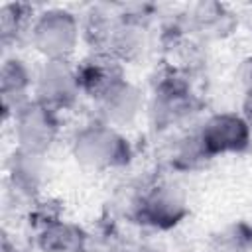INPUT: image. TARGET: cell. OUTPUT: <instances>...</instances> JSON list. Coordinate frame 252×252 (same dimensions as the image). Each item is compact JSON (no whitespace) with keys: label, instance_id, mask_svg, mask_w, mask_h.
Returning <instances> with one entry per match:
<instances>
[{"label":"cell","instance_id":"9","mask_svg":"<svg viewBox=\"0 0 252 252\" xmlns=\"http://www.w3.org/2000/svg\"><path fill=\"white\" fill-rule=\"evenodd\" d=\"M35 85L33 73L22 59H8L2 65V75H0V89H2V106L6 114L12 112V116L26 106L30 87Z\"/></svg>","mask_w":252,"mask_h":252},{"label":"cell","instance_id":"8","mask_svg":"<svg viewBox=\"0 0 252 252\" xmlns=\"http://www.w3.org/2000/svg\"><path fill=\"white\" fill-rule=\"evenodd\" d=\"M185 215V193L173 183H161L142 203V217L156 226H171Z\"/></svg>","mask_w":252,"mask_h":252},{"label":"cell","instance_id":"12","mask_svg":"<svg viewBox=\"0 0 252 252\" xmlns=\"http://www.w3.org/2000/svg\"><path fill=\"white\" fill-rule=\"evenodd\" d=\"M28 28V12L22 4H4L0 10V32L4 41L18 39Z\"/></svg>","mask_w":252,"mask_h":252},{"label":"cell","instance_id":"11","mask_svg":"<svg viewBox=\"0 0 252 252\" xmlns=\"http://www.w3.org/2000/svg\"><path fill=\"white\" fill-rule=\"evenodd\" d=\"M85 244L83 232L67 222H53L41 228L39 234V248L43 252H81Z\"/></svg>","mask_w":252,"mask_h":252},{"label":"cell","instance_id":"10","mask_svg":"<svg viewBox=\"0 0 252 252\" xmlns=\"http://www.w3.org/2000/svg\"><path fill=\"white\" fill-rule=\"evenodd\" d=\"M8 173H10L12 187L18 193L33 195L35 191H39V187L43 185V179H45L43 156L18 148V152H14V156L10 159Z\"/></svg>","mask_w":252,"mask_h":252},{"label":"cell","instance_id":"1","mask_svg":"<svg viewBox=\"0 0 252 252\" xmlns=\"http://www.w3.org/2000/svg\"><path fill=\"white\" fill-rule=\"evenodd\" d=\"M75 159L87 169H110L128 163L130 146L126 140L104 122L85 126L73 142Z\"/></svg>","mask_w":252,"mask_h":252},{"label":"cell","instance_id":"5","mask_svg":"<svg viewBox=\"0 0 252 252\" xmlns=\"http://www.w3.org/2000/svg\"><path fill=\"white\" fill-rule=\"evenodd\" d=\"M199 142L207 156L240 152L250 142V128L238 114H215L205 122Z\"/></svg>","mask_w":252,"mask_h":252},{"label":"cell","instance_id":"3","mask_svg":"<svg viewBox=\"0 0 252 252\" xmlns=\"http://www.w3.org/2000/svg\"><path fill=\"white\" fill-rule=\"evenodd\" d=\"M57 110L41 104L39 100H30L14 114V138L20 150L45 154L59 132Z\"/></svg>","mask_w":252,"mask_h":252},{"label":"cell","instance_id":"6","mask_svg":"<svg viewBox=\"0 0 252 252\" xmlns=\"http://www.w3.org/2000/svg\"><path fill=\"white\" fill-rule=\"evenodd\" d=\"M77 79L81 93L98 98L112 85L122 81V69L112 53H93L77 65Z\"/></svg>","mask_w":252,"mask_h":252},{"label":"cell","instance_id":"14","mask_svg":"<svg viewBox=\"0 0 252 252\" xmlns=\"http://www.w3.org/2000/svg\"><path fill=\"white\" fill-rule=\"evenodd\" d=\"M2 252H18V250H16V248H14V246H12V244H10L8 240H4V246H2Z\"/></svg>","mask_w":252,"mask_h":252},{"label":"cell","instance_id":"2","mask_svg":"<svg viewBox=\"0 0 252 252\" xmlns=\"http://www.w3.org/2000/svg\"><path fill=\"white\" fill-rule=\"evenodd\" d=\"M32 43L47 61H67L79 41L75 16L61 8H51L32 24Z\"/></svg>","mask_w":252,"mask_h":252},{"label":"cell","instance_id":"4","mask_svg":"<svg viewBox=\"0 0 252 252\" xmlns=\"http://www.w3.org/2000/svg\"><path fill=\"white\" fill-rule=\"evenodd\" d=\"M79 93L77 67H71L69 61H45L35 75V100L53 110L71 106Z\"/></svg>","mask_w":252,"mask_h":252},{"label":"cell","instance_id":"7","mask_svg":"<svg viewBox=\"0 0 252 252\" xmlns=\"http://www.w3.org/2000/svg\"><path fill=\"white\" fill-rule=\"evenodd\" d=\"M96 102L104 118V124L124 126V124H130L138 116L142 108V94L132 83L122 79L116 85H112L106 93H102L96 98Z\"/></svg>","mask_w":252,"mask_h":252},{"label":"cell","instance_id":"13","mask_svg":"<svg viewBox=\"0 0 252 252\" xmlns=\"http://www.w3.org/2000/svg\"><path fill=\"white\" fill-rule=\"evenodd\" d=\"M238 77H240V83L244 87V91L252 96V57H248L242 65H240V71H238Z\"/></svg>","mask_w":252,"mask_h":252}]
</instances>
